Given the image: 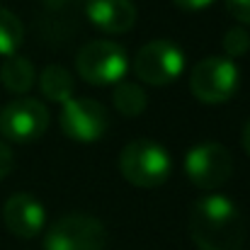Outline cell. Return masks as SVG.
Returning a JSON list of instances; mask_svg holds the SVG:
<instances>
[{
  "mask_svg": "<svg viewBox=\"0 0 250 250\" xmlns=\"http://www.w3.org/2000/svg\"><path fill=\"white\" fill-rule=\"evenodd\" d=\"M2 219H5V226H7V231L12 236L34 238V236L42 233L46 214H44V207L39 204L37 197H32L27 192H17V194H12L5 202Z\"/></svg>",
  "mask_w": 250,
  "mask_h": 250,
  "instance_id": "10",
  "label": "cell"
},
{
  "mask_svg": "<svg viewBox=\"0 0 250 250\" xmlns=\"http://www.w3.org/2000/svg\"><path fill=\"white\" fill-rule=\"evenodd\" d=\"M226 10L243 24H250V0H224Z\"/></svg>",
  "mask_w": 250,
  "mask_h": 250,
  "instance_id": "17",
  "label": "cell"
},
{
  "mask_svg": "<svg viewBox=\"0 0 250 250\" xmlns=\"http://www.w3.org/2000/svg\"><path fill=\"white\" fill-rule=\"evenodd\" d=\"M12 151L7 148V144H2L0 141V180H5L7 175H10V170H12Z\"/></svg>",
  "mask_w": 250,
  "mask_h": 250,
  "instance_id": "18",
  "label": "cell"
},
{
  "mask_svg": "<svg viewBox=\"0 0 250 250\" xmlns=\"http://www.w3.org/2000/svg\"><path fill=\"white\" fill-rule=\"evenodd\" d=\"M49 109L32 97H17L0 109V134L15 144H32L44 136Z\"/></svg>",
  "mask_w": 250,
  "mask_h": 250,
  "instance_id": "8",
  "label": "cell"
},
{
  "mask_svg": "<svg viewBox=\"0 0 250 250\" xmlns=\"http://www.w3.org/2000/svg\"><path fill=\"white\" fill-rule=\"evenodd\" d=\"M24 39V27L17 15L0 7V56H12Z\"/></svg>",
  "mask_w": 250,
  "mask_h": 250,
  "instance_id": "15",
  "label": "cell"
},
{
  "mask_svg": "<svg viewBox=\"0 0 250 250\" xmlns=\"http://www.w3.org/2000/svg\"><path fill=\"white\" fill-rule=\"evenodd\" d=\"M85 15L97 29L109 34H124L136 22V7L131 0H87Z\"/></svg>",
  "mask_w": 250,
  "mask_h": 250,
  "instance_id": "11",
  "label": "cell"
},
{
  "mask_svg": "<svg viewBox=\"0 0 250 250\" xmlns=\"http://www.w3.org/2000/svg\"><path fill=\"white\" fill-rule=\"evenodd\" d=\"M112 102L117 107L119 114L124 117H139L144 109H146V92L141 90V85L129 83V81H122L117 83L114 92H112Z\"/></svg>",
  "mask_w": 250,
  "mask_h": 250,
  "instance_id": "14",
  "label": "cell"
},
{
  "mask_svg": "<svg viewBox=\"0 0 250 250\" xmlns=\"http://www.w3.org/2000/svg\"><path fill=\"white\" fill-rule=\"evenodd\" d=\"M224 49L229 56H243L250 49V37L243 27H233L224 34Z\"/></svg>",
  "mask_w": 250,
  "mask_h": 250,
  "instance_id": "16",
  "label": "cell"
},
{
  "mask_svg": "<svg viewBox=\"0 0 250 250\" xmlns=\"http://www.w3.org/2000/svg\"><path fill=\"white\" fill-rule=\"evenodd\" d=\"M61 129L68 139L78 144H95L100 141L109 129L107 109L87 97H76L63 102L61 109Z\"/></svg>",
  "mask_w": 250,
  "mask_h": 250,
  "instance_id": "9",
  "label": "cell"
},
{
  "mask_svg": "<svg viewBox=\"0 0 250 250\" xmlns=\"http://www.w3.org/2000/svg\"><path fill=\"white\" fill-rule=\"evenodd\" d=\"M185 172L194 187L216 189V187L226 185L233 175L231 151L214 141L199 144V146L189 148V153L185 156Z\"/></svg>",
  "mask_w": 250,
  "mask_h": 250,
  "instance_id": "7",
  "label": "cell"
},
{
  "mask_svg": "<svg viewBox=\"0 0 250 250\" xmlns=\"http://www.w3.org/2000/svg\"><path fill=\"white\" fill-rule=\"evenodd\" d=\"M34 66H32V61L29 59H24V56H17V54H12V56H7L5 59V63L0 66V83L5 90H10V92H15V95H22V92H27L32 85H34Z\"/></svg>",
  "mask_w": 250,
  "mask_h": 250,
  "instance_id": "12",
  "label": "cell"
},
{
  "mask_svg": "<svg viewBox=\"0 0 250 250\" xmlns=\"http://www.w3.org/2000/svg\"><path fill=\"white\" fill-rule=\"evenodd\" d=\"M238 68L226 56H209L202 59L192 73H189V87L192 95L204 104H221L233 97L238 90Z\"/></svg>",
  "mask_w": 250,
  "mask_h": 250,
  "instance_id": "4",
  "label": "cell"
},
{
  "mask_svg": "<svg viewBox=\"0 0 250 250\" xmlns=\"http://www.w3.org/2000/svg\"><path fill=\"white\" fill-rule=\"evenodd\" d=\"M170 153L151 139H136L119 153L122 177L136 187H158L170 177Z\"/></svg>",
  "mask_w": 250,
  "mask_h": 250,
  "instance_id": "2",
  "label": "cell"
},
{
  "mask_svg": "<svg viewBox=\"0 0 250 250\" xmlns=\"http://www.w3.org/2000/svg\"><path fill=\"white\" fill-rule=\"evenodd\" d=\"M187 229L199 250H241L246 221L241 209L224 194H207L189 209Z\"/></svg>",
  "mask_w": 250,
  "mask_h": 250,
  "instance_id": "1",
  "label": "cell"
},
{
  "mask_svg": "<svg viewBox=\"0 0 250 250\" xmlns=\"http://www.w3.org/2000/svg\"><path fill=\"white\" fill-rule=\"evenodd\" d=\"M180 10H189V12H194V10H204V7H209L214 0H172Z\"/></svg>",
  "mask_w": 250,
  "mask_h": 250,
  "instance_id": "19",
  "label": "cell"
},
{
  "mask_svg": "<svg viewBox=\"0 0 250 250\" xmlns=\"http://www.w3.org/2000/svg\"><path fill=\"white\" fill-rule=\"evenodd\" d=\"M104 226L87 214H66L56 219L44 236V250H104Z\"/></svg>",
  "mask_w": 250,
  "mask_h": 250,
  "instance_id": "5",
  "label": "cell"
},
{
  "mask_svg": "<svg viewBox=\"0 0 250 250\" xmlns=\"http://www.w3.org/2000/svg\"><path fill=\"white\" fill-rule=\"evenodd\" d=\"M39 87H42L44 97L51 102L63 104V102L73 100V78L63 66H46L39 78Z\"/></svg>",
  "mask_w": 250,
  "mask_h": 250,
  "instance_id": "13",
  "label": "cell"
},
{
  "mask_svg": "<svg viewBox=\"0 0 250 250\" xmlns=\"http://www.w3.org/2000/svg\"><path fill=\"white\" fill-rule=\"evenodd\" d=\"M243 148H246V153L250 156V119H248V124L243 126Z\"/></svg>",
  "mask_w": 250,
  "mask_h": 250,
  "instance_id": "20",
  "label": "cell"
},
{
  "mask_svg": "<svg viewBox=\"0 0 250 250\" xmlns=\"http://www.w3.org/2000/svg\"><path fill=\"white\" fill-rule=\"evenodd\" d=\"M185 68V54L182 49L170 39H153L146 46L139 49L134 59V73L139 81L148 85H170L180 78Z\"/></svg>",
  "mask_w": 250,
  "mask_h": 250,
  "instance_id": "6",
  "label": "cell"
},
{
  "mask_svg": "<svg viewBox=\"0 0 250 250\" xmlns=\"http://www.w3.org/2000/svg\"><path fill=\"white\" fill-rule=\"evenodd\" d=\"M76 68L90 85H117L129 71L126 51L114 42H87L76 56Z\"/></svg>",
  "mask_w": 250,
  "mask_h": 250,
  "instance_id": "3",
  "label": "cell"
}]
</instances>
